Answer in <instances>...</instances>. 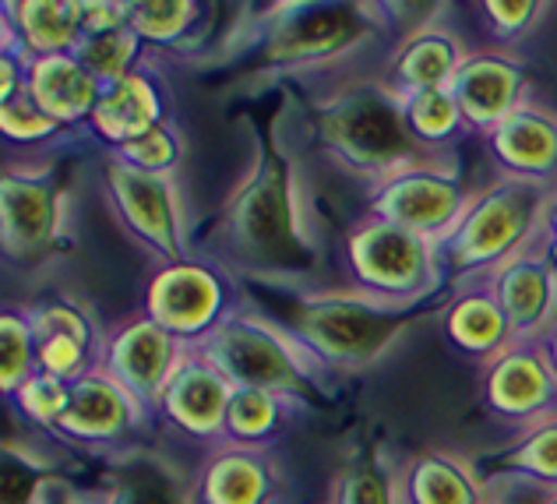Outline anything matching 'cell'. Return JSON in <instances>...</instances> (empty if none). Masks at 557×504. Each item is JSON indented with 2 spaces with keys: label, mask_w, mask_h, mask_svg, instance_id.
<instances>
[{
  "label": "cell",
  "mask_w": 557,
  "mask_h": 504,
  "mask_svg": "<svg viewBox=\"0 0 557 504\" xmlns=\"http://www.w3.org/2000/svg\"><path fill=\"white\" fill-rule=\"evenodd\" d=\"M451 329L462 339L466 346H494L502 339V310H497L491 300H466L459 304V310L451 315Z\"/></svg>",
  "instance_id": "484cf974"
},
{
  "label": "cell",
  "mask_w": 557,
  "mask_h": 504,
  "mask_svg": "<svg viewBox=\"0 0 557 504\" xmlns=\"http://www.w3.org/2000/svg\"><path fill=\"white\" fill-rule=\"evenodd\" d=\"M550 392L547 364L536 357H508L494 374V403L502 409L540 406Z\"/></svg>",
  "instance_id": "d6986e66"
},
{
  "label": "cell",
  "mask_w": 557,
  "mask_h": 504,
  "mask_svg": "<svg viewBox=\"0 0 557 504\" xmlns=\"http://www.w3.org/2000/svg\"><path fill=\"white\" fill-rule=\"evenodd\" d=\"M357 269L377 286H413L423 272V247L406 226H371L354 244Z\"/></svg>",
  "instance_id": "5b68a950"
},
{
  "label": "cell",
  "mask_w": 557,
  "mask_h": 504,
  "mask_svg": "<svg viewBox=\"0 0 557 504\" xmlns=\"http://www.w3.org/2000/svg\"><path fill=\"white\" fill-rule=\"evenodd\" d=\"M22 403L28 406V413H36V417H57V413H67L71 395L57 378L42 374V378H33L22 389Z\"/></svg>",
  "instance_id": "f546056e"
},
{
  "label": "cell",
  "mask_w": 557,
  "mask_h": 504,
  "mask_svg": "<svg viewBox=\"0 0 557 504\" xmlns=\"http://www.w3.org/2000/svg\"><path fill=\"white\" fill-rule=\"evenodd\" d=\"M124 420H127L124 392L116 389V381H102V378L78 381L64 413V427H71L75 434H113L121 431Z\"/></svg>",
  "instance_id": "2e32d148"
},
{
  "label": "cell",
  "mask_w": 557,
  "mask_h": 504,
  "mask_svg": "<svg viewBox=\"0 0 557 504\" xmlns=\"http://www.w3.org/2000/svg\"><path fill=\"white\" fill-rule=\"evenodd\" d=\"M459 71V53L456 42L445 36H423L413 47L403 53L399 61V78L413 88V93H423V88H445L451 85Z\"/></svg>",
  "instance_id": "ac0fdd59"
},
{
  "label": "cell",
  "mask_w": 557,
  "mask_h": 504,
  "mask_svg": "<svg viewBox=\"0 0 557 504\" xmlns=\"http://www.w3.org/2000/svg\"><path fill=\"white\" fill-rule=\"evenodd\" d=\"M4 127H8V135H47L50 121L47 116H39V107H28V102H8Z\"/></svg>",
  "instance_id": "d590c367"
},
{
  "label": "cell",
  "mask_w": 557,
  "mask_h": 504,
  "mask_svg": "<svg viewBox=\"0 0 557 504\" xmlns=\"http://www.w3.org/2000/svg\"><path fill=\"white\" fill-rule=\"evenodd\" d=\"M525 463L540 472H547V477H557V427H547V431L530 444Z\"/></svg>",
  "instance_id": "8d00e7d4"
},
{
  "label": "cell",
  "mask_w": 557,
  "mask_h": 504,
  "mask_svg": "<svg viewBox=\"0 0 557 504\" xmlns=\"http://www.w3.org/2000/svg\"><path fill=\"white\" fill-rule=\"evenodd\" d=\"M530 209L519 195H497L487 198L480 209L466 219L459 233V255L462 258H491L511 247L516 236H522Z\"/></svg>",
  "instance_id": "8fae6325"
},
{
  "label": "cell",
  "mask_w": 557,
  "mask_h": 504,
  "mask_svg": "<svg viewBox=\"0 0 557 504\" xmlns=\"http://www.w3.org/2000/svg\"><path fill=\"white\" fill-rule=\"evenodd\" d=\"M53 209L50 195L39 181H8L4 184V233L8 247H39L50 236Z\"/></svg>",
  "instance_id": "9a60e30c"
},
{
  "label": "cell",
  "mask_w": 557,
  "mask_h": 504,
  "mask_svg": "<svg viewBox=\"0 0 557 504\" xmlns=\"http://www.w3.org/2000/svg\"><path fill=\"white\" fill-rule=\"evenodd\" d=\"M127 156L145 170H163L166 162L173 159V138L166 135V131L152 127L149 135H141L138 142L127 145Z\"/></svg>",
  "instance_id": "1f68e13d"
},
{
  "label": "cell",
  "mask_w": 557,
  "mask_h": 504,
  "mask_svg": "<svg viewBox=\"0 0 557 504\" xmlns=\"http://www.w3.org/2000/svg\"><path fill=\"white\" fill-rule=\"evenodd\" d=\"M413 497L417 504H469L473 501V487H469L466 472H459L451 463L431 458V463L417 469Z\"/></svg>",
  "instance_id": "cb8c5ba5"
},
{
  "label": "cell",
  "mask_w": 557,
  "mask_h": 504,
  "mask_svg": "<svg viewBox=\"0 0 557 504\" xmlns=\"http://www.w3.org/2000/svg\"><path fill=\"white\" fill-rule=\"evenodd\" d=\"M395 222H403L406 230H434L456 219L459 212V190L451 181L431 173H409L399 184L388 187L385 201H381Z\"/></svg>",
  "instance_id": "8992f818"
},
{
  "label": "cell",
  "mask_w": 557,
  "mask_h": 504,
  "mask_svg": "<svg viewBox=\"0 0 557 504\" xmlns=\"http://www.w3.org/2000/svg\"><path fill=\"white\" fill-rule=\"evenodd\" d=\"M547 296H550V275L544 265L519 261L502 279V307L516 324H533L544 318Z\"/></svg>",
  "instance_id": "44dd1931"
},
{
  "label": "cell",
  "mask_w": 557,
  "mask_h": 504,
  "mask_svg": "<svg viewBox=\"0 0 557 504\" xmlns=\"http://www.w3.org/2000/svg\"><path fill=\"white\" fill-rule=\"evenodd\" d=\"M116 378H121L131 392H156L170 381L173 367V346L163 324H135L116 339L113 353Z\"/></svg>",
  "instance_id": "9c48e42d"
},
{
  "label": "cell",
  "mask_w": 557,
  "mask_h": 504,
  "mask_svg": "<svg viewBox=\"0 0 557 504\" xmlns=\"http://www.w3.org/2000/svg\"><path fill=\"white\" fill-rule=\"evenodd\" d=\"M152 116H156V93L138 74L116 78L107 93L96 99V110H92V121L102 135L121 138V142L124 138L138 142L141 135H149Z\"/></svg>",
  "instance_id": "30bf717a"
},
{
  "label": "cell",
  "mask_w": 557,
  "mask_h": 504,
  "mask_svg": "<svg viewBox=\"0 0 557 504\" xmlns=\"http://www.w3.org/2000/svg\"><path fill=\"white\" fill-rule=\"evenodd\" d=\"M554 360H557V349H554Z\"/></svg>",
  "instance_id": "f35d334b"
},
{
  "label": "cell",
  "mask_w": 557,
  "mask_h": 504,
  "mask_svg": "<svg viewBox=\"0 0 557 504\" xmlns=\"http://www.w3.org/2000/svg\"><path fill=\"white\" fill-rule=\"evenodd\" d=\"M354 36V19H346L339 11H318V14H307V19H297L286 36L275 42V53H286V57H307V53H325L335 50L339 42H346Z\"/></svg>",
  "instance_id": "ffe728a7"
},
{
  "label": "cell",
  "mask_w": 557,
  "mask_h": 504,
  "mask_svg": "<svg viewBox=\"0 0 557 504\" xmlns=\"http://www.w3.org/2000/svg\"><path fill=\"white\" fill-rule=\"evenodd\" d=\"M237 233L261 255H286L293 247L289 195L275 170H265V176L244 195L237 209Z\"/></svg>",
  "instance_id": "277c9868"
},
{
  "label": "cell",
  "mask_w": 557,
  "mask_h": 504,
  "mask_svg": "<svg viewBox=\"0 0 557 504\" xmlns=\"http://www.w3.org/2000/svg\"><path fill=\"white\" fill-rule=\"evenodd\" d=\"M39 360L53 374H75L82 364V343H75L71 335H50L39 349Z\"/></svg>",
  "instance_id": "d6a6232c"
},
{
  "label": "cell",
  "mask_w": 557,
  "mask_h": 504,
  "mask_svg": "<svg viewBox=\"0 0 557 504\" xmlns=\"http://www.w3.org/2000/svg\"><path fill=\"white\" fill-rule=\"evenodd\" d=\"M152 310L166 332H198L215 310V283L201 269H173L156 279Z\"/></svg>",
  "instance_id": "52a82bcc"
},
{
  "label": "cell",
  "mask_w": 557,
  "mask_h": 504,
  "mask_svg": "<svg viewBox=\"0 0 557 504\" xmlns=\"http://www.w3.org/2000/svg\"><path fill=\"white\" fill-rule=\"evenodd\" d=\"M18 11L25 14L22 25L28 33V42L42 53L64 50L71 36H75V25L82 22L75 19L78 8H67V4H25Z\"/></svg>",
  "instance_id": "603a6c76"
},
{
  "label": "cell",
  "mask_w": 557,
  "mask_h": 504,
  "mask_svg": "<svg viewBox=\"0 0 557 504\" xmlns=\"http://www.w3.org/2000/svg\"><path fill=\"white\" fill-rule=\"evenodd\" d=\"M300 332L329 357L368 360L385 346V339L395 332V321L385 310L360 300H321L304 315Z\"/></svg>",
  "instance_id": "3957f363"
},
{
  "label": "cell",
  "mask_w": 557,
  "mask_h": 504,
  "mask_svg": "<svg viewBox=\"0 0 557 504\" xmlns=\"http://www.w3.org/2000/svg\"><path fill=\"white\" fill-rule=\"evenodd\" d=\"M209 364L223 374L240 381L244 389L269 392V389H293L300 381L297 364L278 339L258 324L233 321L226 329H215L209 339Z\"/></svg>",
  "instance_id": "7a4b0ae2"
},
{
  "label": "cell",
  "mask_w": 557,
  "mask_h": 504,
  "mask_svg": "<svg viewBox=\"0 0 557 504\" xmlns=\"http://www.w3.org/2000/svg\"><path fill=\"white\" fill-rule=\"evenodd\" d=\"M25 324L22 321H14V318H4V384L8 389H18V378H22V370H25Z\"/></svg>",
  "instance_id": "836d02e7"
},
{
  "label": "cell",
  "mask_w": 557,
  "mask_h": 504,
  "mask_svg": "<svg viewBox=\"0 0 557 504\" xmlns=\"http://www.w3.org/2000/svg\"><path fill=\"white\" fill-rule=\"evenodd\" d=\"M33 96L36 107L57 116H78L82 110H96V78L75 61L47 57L33 71Z\"/></svg>",
  "instance_id": "4fadbf2b"
},
{
  "label": "cell",
  "mask_w": 557,
  "mask_h": 504,
  "mask_svg": "<svg viewBox=\"0 0 557 504\" xmlns=\"http://www.w3.org/2000/svg\"><path fill=\"white\" fill-rule=\"evenodd\" d=\"M226 417H230V427L237 434L255 438V434H261L272 423V398L265 392L244 389V392H237V395L230 398Z\"/></svg>",
  "instance_id": "83f0119b"
},
{
  "label": "cell",
  "mask_w": 557,
  "mask_h": 504,
  "mask_svg": "<svg viewBox=\"0 0 557 504\" xmlns=\"http://www.w3.org/2000/svg\"><path fill=\"white\" fill-rule=\"evenodd\" d=\"M4 491H8V504H28V497L36 494V477L25 466L11 463L4 477Z\"/></svg>",
  "instance_id": "74e56055"
},
{
  "label": "cell",
  "mask_w": 557,
  "mask_h": 504,
  "mask_svg": "<svg viewBox=\"0 0 557 504\" xmlns=\"http://www.w3.org/2000/svg\"><path fill=\"white\" fill-rule=\"evenodd\" d=\"M113 184H116V195H121V205L127 209L131 222H135L145 236H152V241L170 247L173 209L166 198V184L156 181L149 173H131V170H113Z\"/></svg>",
  "instance_id": "5bb4252c"
},
{
  "label": "cell",
  "mask_w": 557,
  "mask_h": 504,
  "mask_svg": "<svg viewBox=\"0 0 557 504\" xmlns=\"http://www.w3.org/2000/svg\"><path fill=\"white\" fill-rule=\"evenodd\" d=\"M448 88L466 116H473L480 124H502L511 113L519 74L502 61H473L456 71Z\"/></svg>",
  "instance_id": "ba28073f"
},
{
  "label": "cell",
  "mask_w": 557,
  "mask_h": 504,
  "mask_svg": "<svg viewBox=\"0 0 557 504\" xmlns=\"http://www.w3.org/2000/svg\"><path fill=\"white\" fill-rule=\"evenodd\" d=\"M406 113H409V124L420 135H448L451 127L459 121V102L451 99L445 88H423V93H409L406 102Z\"/></svg>",
  "instance_id": "d4e9b609"
},
{
  "label": "cell",
  "mask_w": 557,
  "mask_h": 504,
  "mask_svg": "<svg viewBox=\"0 0 557 504\" xmlns=\"http://www.w3.org/2000/svg\"><path fill=\"white\" fill-rule=\"evenodd\" d=\"M339 504H392V487L381 477V469L360 466L343 480Z\"/></svg>",
  "instance_id": "f1b7e54d"
},
{
  "label": "cell",
  "mask_w": 557,
  "mask_h": 504,
  "mask_svg": "<svg viewBox=\"0 0 557 504\" xmlns=\"http://www.w3.org/2000/svg\"><path fill=\"white\" fill-rule=\"evenodd\" d=\"M497 152L522 170H547L557 159V131L544 116L511 110L497 124Z\"/></svg>",
  "instance_id": "e0dca14e"
},
{
  "label": "cell",
  "mask_w": 557,
  "mask_h": 504,
  "mask_svg": "<svg viewBox=\"0 0 557 504\" xmlns=\"http://www.w3.org/2000/svg\"><path fill=\"white\" fill-rule=\"evenodd\" d=\"M131 53H135V39H131L124 28H116V33L96 36L89 47L82 50V61L89 64L92 74L116 82V78H124V64L131 61Z\"/></svg>",
  "instance_id": "4316f807"
},
{
  "label": "cell",
  "mask_w": 557,
  "mask_h": 504,
  "mask_svg": "<svg viewBox=\"0 0 557 504\" xmlns=\"http://www.w3.org/2000/svg\"><path fill=\"white\" fill-rule=\"evenodd\" d=\"M113 504H177V494L156 472H135Z\"/></svg>",
  "instance_id": "4dcf8cb0"
},
{
  "label": "cell",
  "mask_w": 557,
  "mask_h": 504,
  "mask_svg": "<svg viewBox=\"0 0 557 504\" xmlns=\"http://www.w3.org/2000/svg\"><path fill=\"white\" fill-rule=\"evenodd\" d=\"M170 384V409L177 413V417L187 423V427H212L223 413L230 409V395H226V378L219 374L215 364H195V367H177L173 370V378L166 381Z\"/></svg>",
  "instance_id": "7c38bea8"
},
{
  "label": "cell",
  "mask_w": 557,
  "mask_h": 504,
  "mask_svg": "<svg viewBox=\"0 0 557 504\" xmlns=\"http://www.w3.org/2000/svg\"><path fill=\"white\" fill-rule=\"evenodd\" d=\"M261 491H265V477H261V466L247 463V458H223L209 483H205V494L212 504H258Z\"/></svg>",
  "instance_id": "7402d4cb"
},
{
  "label": "cell",
  "mask_w": 557,
  "mask_h": 504,
  "mask_svg": "<svg viewBox=\"0 0 557 504\" xmlns=\"http://www.w3.org/2000/svg\"><path fill=\"white\" fill-rule=\"evenodd\" d=\"M325 131L343 156L363 167H395L413 152V124L406 102L363 88L325 116Z\"/></svg>",
  "instance_id": "6da1fadb"
},
{
  "label": "cell",
  "mask_w": 557,
  "mask_h": 504,
  "mask_svg": "<svg viewBox=\"0 0 557 504\" xmlns=\"http://www.w3.org/2000/svg\"><path fill=\"white\" fill-rule=\"evenodd\" d=\"M187 11H190L187 4H149V8H138L141 19H135V25L152 36H166V33H177V28L187 22L184 19Z\"/></svg>",
  "instance_id": "e575fe53"
}]
</instances>
